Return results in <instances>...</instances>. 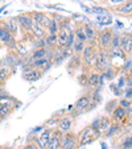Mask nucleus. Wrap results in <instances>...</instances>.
<instances>
[{
    "instance_id": "0eeeda50",
    "label": "nucleus",
    "mask_w": 132,
    "mask_h": 149,
    "mask_svg": "<svg viewBox=\"0 0 132 149\" xmlns=\"http://www.w3.org/2000/svg\"><path fill=\"white\" fill-rule=\"evenodd\" d=\"M119 48L124 52V53H131L132 50V38H131V34H123L119 40Z\"/></svg>"
},
{
    "instance_id": "9d476101",
    "label": "nucleus",
    "mask_w": 132,
    "mask_h": 149,
    "mask_svg": "<svg viewBox=\"0 0 132 149\" xmlns=\"http://www.w3.org/2000/svg\"><path fill=\"white\" fill-rule=\"evenodd\" d=\"M31 17H32V20H33L34 25H38V26H41V28H45L49 21V19H46V16L42 13V12H34Z\"/></svg>"
},
{
    "instance_id": "39448f33",
    "label": "nucleus",
    "mask_w": 132,
    "mask_h": 149,
    "mask_svg": "<svg viewBox=\"0 0 132 149\" xmlns=\"http://www.w3.org/2000/svg\"><path fill=\"white\" fill-rule=\"evenodd\" d=\"M16 20H17V23H19V25L21 26L24 31L32 32V28H33L34 24H33V20H32V17L29 16V15H20Z\"/></svg>"
},
{
    "instance_id": "7ed1b4c3",
    "label": "nucleus",
    "mask_w": 132,
    "mask_h": 149,
    "mask_svg": "<svg viewBox=\"0 0 132 149\" xmlns=\"http://www.w3.org/2000/svg\"><path fill=\"white\" fill-rule=\"evenodd\" d=\"M95 135L96 133L91 130L90 127L85 128V130L77 136V137H78V145L82 146V145H86V144H90L91 141L95 139Z\"/></svg>"
},
{
    "instance_id": "f257e3e1",
    "label": "nucleus",
    "mask_w": 132,
    "mask_h": 149,
    "mask_svg": "<svg viewBox=\"0 0 132 149\" xmlns=\"http://www.w3.org/2000/svg\"><path fill=\"white\" fill-rule=\"evenodd\" d=\"M95 59H96V63H95V68L101 71H104V69L108 68L110 66V54L107 53L104 49H99L98 52L95 53Z\"/></svg>"
},
{
    "instance_id": "20e7f679",
    "label": "nucleus",
    "mask_w": 132,
    "mask_h": 149,
    "mask_svg": "<svg viewBox=\"0 0 132 149\" xmlns=\"http://www.w3.org/2000/svg\"><path fill=\"white\" fill-rule=\"evenodd\" d=\"M52 133H53V130L45 128V130H42V132L36 137V144L40 146V149L48 148V144H49V141H50Z\"/></svg>"
},
{
    "instance_id": "4468645a",
    "label": "nucleus",
    "mask_w": 132,
    "mask_h": 149,
    "mask_svg": "<svg viewBox=\"0 0 132 149\" xmlns=\"http://www.w3.org/2000/svg\"><path fill=\"white\" fill-rule=\"evenodd\" d=\"M111 116H112V120L114 121H122L123 119H126L127 116V111L124 110V108L122 107H115L112 110V112H111Z\"/></svg>"
},
{
    "instance_id": "6ab92c4d",
    "label": "nucleus",
    "mask_w": 132,
    "mask_h": 149,
    "mask_svg": "<svg viewBox=\"0 0 132 149\" xmlns=\"http://www.w3.org/2000/svg\"><path fill=\"white\" fill-rule=\"evenodd\" d=\"M119 128H120V125H119L118 121H114V123L110 124V127L107 128V131L104 133H106L107 137H112L114 135H116V132L119 131Z\"/></svg>"
},
{
    "instance_id": "9b49d317",
    "label": "nucleus",
    "mask_w": 132,
    "mask_h": 149,
    "mask_svg": "<svg viewBox=\"0 0 132 149\" xmlns=\"http://www.w3.org/2000/svg\"><path fill=\"white\" fill-rule=\"evenodd\" d=\"M83 31H85V34H86V40L90 41V44H93L94 40H95V36H96L95 28H94L90 23H86L83 25Z\"/></svg>"
},
{
    "instance_id": "ea45409f",
    "label": "nucleus",
    "mask_w": 132,
    "mask_h": 149,
    "mask_svg": "<svg viewBox=\"0 0 132 149\" xmlns=\"http://www.w3.org/2000/svg\"><path fill=\"white\" fill-rule=\"evenodd\" d=\"M124 84H126V79H124V77H122V78L119 79V84H118V87H124Z\"/></svg>"
},
{
    "instance_id": "6e6552de",
    "label": "nucleus",
    "mask_w": 132,
    "mask_h": 149,
    "mask_svg": "<svg viewBox=\"0 0 132 149\" xmlns=\"http://www.w3.org/2000/svg\"><path fill=\"white\" fill-rule=\"evenodd\" d=\"M62 135H64V133H62L61 131H53L52 137H50V141H49L48 148L46 149H59L61 140H62Z\"/></svg>"
},
{
    "instance_id": "c85d7f7f",
    "label": "nucleus",
    "mask_w": 132,
    "mask_h": 149,
    "mask_svg": "<svg viewBox=\"0 0 132 149\" xmlns=\"http://www.w3.org/2000/svg\"><path fill=\"white\" fill-rule=\"evenodd\" d=\"M120 149H132V137H131V135H128L126 139H124V141L120 145Z\"/></svg>"
},
{
    "instance_id": "bb28decb",
    "label": "nucleus",
    "mask_w": 132,
    "mask_h": 149,
    "mask_svg": "<svg viewBox=\"0 0 132 149\" xmlns=\"http://www.w3.org/2000/svg\"><path fill=\"white\" fill-rule=\"evenodd\" d=\"M73 48H74V52H75V53L81 54L82 50H83V48H85V42L79 41V40H75V41L73 42Z\"/></svg>"
},
{
    "instance_id": "a19ab883",
    "label": "nucleus",
    "mask_w": 132,
    "mask_h": 149,
    "mask_svg": "<svg viewBox=\"0 0 132 149\" xmlns=\"http://www.w3.org/2000/svg\"><path fill=\"white\" fill-rule=\"evenodd\" d=\"M1 149H12V148H11V146H3Z\"/></svg>"
},
{
    "instance_id": "e433bc0d",
    "label": "nucleus",
    "mask_w": 132,
    "mask_h": 149,
    "mask_svg": "<svg viewBox=\"0 0 132 149\" xmlns=\"http://www.w3.org/2000/svg\"><path fill=\"white\" fill-rule=\"evenodd\" d=\"M7 77H8V71H7L6 69H1V70H0V81H4Z\"/></svg>"
},
{
    "instance_id": "2f4dec72",
    "label": "nucleus",
    "mask_w": 132,
    "mask_h": 149,
    "mask_svg": "<svg viewBox=\"0 0 132 149\" xmlns=\"http://www.w3.org/2000/svg\"><path fill=\"white\" fill-rule=\"evenodd\" d=\"M73 42H74V34L69 33V37H68V41H66V44H65V48H71L73 46Z\"/></svg>"
},
{
    "instance_id": "f03ea898",
    "label": "nucleus",
    "mask_w": 132,
    "mask_h": 149,
    "mask_svg": "<svg viewBox=\"0 0 132 149\" xmlns=\"http://www.w3.org/2000/svg\"><path fill=\"white\" fill-rule=\"evenodd\" d=\"M61 140V145H59V149H77L78 148V137L77 135L70 132H66L65 135H62Z\"/></svg>"
},
{
    "instance_id": "2eb2a0df",
    "label": "nucleus",
    "mask_w": 132,
    "mask_h": 149,
    "mask_svg": "<svg viewBox=\"0 0 132 149\" xmlns=\"http://www.w3.org/2000/svg\"><path fill=\"white\" fill-rule=\"evenodd\" d=\"M32 68L37 69V70H40V69H49L50 68V63H49V59L46 58V57H44V58L33 59V65H32Z\"/></svg>"
},
{
    "instance_id": "dca6fc26",
    "label": "nucleus",
    "mask_w": 132,
    "mask_h": 149,
    "mask_svg": "<svg viewBox=\"0 0 132 149\" xmlns=\"http://www.w3.org/2000/svg\"><path fill=\"white\" fill-rule=\"evenodd\" d=\"M24 78L29 82H34V81L41 78V73H40V70H37V69H31L29 71H25Z\"/></svg>"
},
{
    "instance_id": "7c9ffc66",
    "label": "nucleus",
    "mask_w": 132,
    "mask_h": 149,
    "mask_svg": "<svg viewBox=\"0 0 132 149\" xmlns=\"http://www.w3.org/2000/svg\"><path fill=\"white\" fill-rule=\"evenodd\" d=\"M119 40H120V36H119V34H112L110 46H111V48H119Z\"/></svg>"
},
{
    "instance_id": "4be33fe9",
    "label": "nucleus",
    "mask_w": 132,
    "mask_h": 149,
    "mask_svg": "<svg viewBox=\"0 0 132 149\" xmlns=\"http://www.w3.org/2000/svg\"><path fill=\"white\" fill-rule=\"evenodd\" d=\"M119 107L124 108V110L127 111V115H131V100H128V99H120L119 100Z\"/></svg>"
},
{
    "instance_id": "423d86ee",
    "label": "nucleus",
    "mask_w": 132,
    "mask_h": 149,
    "mask_svg": "<svg viewBox=\"0 0 132 149\" xmlns=\"http://www.w3.org/2000/svg\"><path fill=\"white\" fill-rule=\"evenodd\" d=\"M112 32L110 29H104L99 33V45H101L102 49H106L107 46H110V42H111V38H112Z\"/></svg>"
},
{
    "instance_id": "b1692460",
    "label": "nucleus",
    "mask_w": 132,
    "mask_h": 149,
    "mask_svg": "<svg viewBox=\"0 0 132 149\" xmlns=\"http://www.w3.org/2000/svg\"><path fill=\"white\" fill-rule=\"evenodd\" d=\"M98 84H99V74L91 73L90 77H89V86L90 87H95Z\"/></svg>"
},
{
    "instance_id": "a878e982",
    "label": "nucleus",
    "mask_w": 132,
    "mask_h": 149,
    "mask_svg": "<svg viewBox=\"0 0 132 149\" xmlns=\"http://www.w3.org/2000/svg\"><path fill=\"white\" fill-rule=\"evenodd\" d=\"M46 53H48V52H46V48H38L33 54H32V58L33 59L44 58V57H46Z\"/></svg>"
},
{
    "instance_id": "5701e85b",
    "label": "nucleus",
    "mask_w": 132,
    "mask_h": 149,
    "mask_svg": "<svg viewBox=\"0 0 132 149\" xmlns=\"http://www.w3.org/2000/svg\"><path fill=\"white\" fill-rule=\"evenodd\" d=\"M116 11L119 12V13H124V15H131V11H132V4L131 1H128V3H124L122 7H119Z\"/></svg>"
},
{
    "instance_id": "4c0bfd02",
    "label": "nucleus",
    "mask_w": 132,
    "mask_h": 149,
    "mask_svg": "<svg viewBox=\"0 0 132 149\" xmlns=\"http://www.w3.org/2000/svg\"><path fill=\"white\" fill-rule=\"evenodd\" d=\"M129 70H131V58H128V61H127L123 66V71H128L129 73Z\"/></svg>"
},
{
    "instance_id": "c9c22d12",
    "label": "nucleus",
    "mask_w": 132,
    "mask_h": 149,
    "mask_svg": "<svg viewBox=\"0 0 132 149\" xmlns=\"http://www.w3.org/2000/svg\"><path fill=\"white\" fill-rule=\"evenodd\" d=\"M131 96H132V90H131V86H128V88H127L126 93H124V98L131 100Z\"/></svg>"
},
{
    "instance_id": "72a5a7b5",
    "label": "nucleus",
    "mask_w": 132,
    "mask_h": 149,
    "mask_svg": "<svg viewBox=\"0 0 132 149\" xmlns=\"http://www.w3.org/2000/svg\"><path fill=\"white\" fill-rule=\"evenodd\" d=\"M115 104H116V100H111V102H108V106H107V108H106V110L108 111L110 113H111V112H112V110H114V108L116 107Z\"/></svg>"
},
{
    "instance_id": "f8f14e48",
    "label": "nucleus",
    "mask_w": 132,
    "mask_h": 149,
    "mask_svg": "<svg viewBox=\"0 0 132 149\" xmlns=\"http://www.w3.org/2000/svg\"><path fill=\"white\" fill-rule=\"evenodd\" d=\"M71 124H73V120L70 118H62L59 119L58 121V131H61L62 133H66L70 131Z\"/></svg>"
},
{
    "instance_id": "58836bf2",
    "label": "nucleus",
    "mask_w": 132,
    "mask_h": 149,
    "mask_svg": "<svg viewBox=\"0 0 132 149\" xmlns=\"http://www.w3.org/2000/svg\"><path fill=\"white\" fill-rule=\"evenodd\" d=\"M129 1V0H128ZM110 4H112V6H115V4H122V3H127V0H108Z\"/></svg>"
},
{
    "instance_id": "c756f323",
    "label": "nucleus",
    "mask_w": 132,
    "mask_h": 149,
    "mask_svg": "<svg viewBox=\"0 0 132 149\" xmlns=\"http://www.w3.org/2000/svg\"><path fill=\"white\" fill-rule=\"evenodd\" d=\"M45 44L49 46L56 45L57 44V34H48V37L45 38Z\"/></svg>"
},
{
    "instance_id": "a211bd4d",
    "label": "nucleus",
    "mask_w": 132,
    "mask_h": 149,
    "mask_svg": "<svg viewBox=\"0 0 132 149\" xmlns=\"http://www.w3.org/2000/svg\"><path fill=\"white\" fill-rule=\"evenodd\" d=\"M96 21H98L101 25H110V24H112V17L110 16L108 13L98 15V16H96Z\"/></svg>"
},
{
    "instance_id": "cd10ccee",
    "label": "nucleus",
    "mask_w": 132,
    "mask_h": 149,
    "mask_svg": "<svg viewBox=\"0 0 132 149\" xmlns=\"http://www.w3.org/2000/svg\"><path fill=\"white\" fill-rule=\"evenodd\" d=\"M75 36H77V40H79V41L82 42H86V34H85V31H83V26H79V28H77L75 31Z\"/></svg>"
},
{
    "instance_id": "1a4fd4ad",
    "label": "nucleus",
    "mask_w": 132,
    "mask_h": 149,
    "mask_svg": "<svg viewBox=\"0 0 132 149\" xmlns=\"http://www.w3.org/2000/svg\"><path fill=\"white\" fill-rule=\"evenodd\" d=\"M89 106H90V98L87 95H83L77 100L75 104H74V110H75L78 113H81V112H85V110H87Z\"/></svg>"
},
{
    "instance_id": "412c9836",
    "label": "nucleus",
    "mask_w": 132,
    "mask_h": 149,
    "mask_svg": "<svg viewBox=\"0 0 132 149\" xmlns=\"http://www.w3.org/2000/svg\"><path fill=\"white\" fill-rule=\"evenodd\" d=\"M46 28H48V34H57L58 33V24L54 19L49 20L48 24H46Z\"/></svg>"
},
{
    "instance_id": "f704fd0d",
    "label": "nucleus",
    "mask_w": 132,
    "mask_h": 149,
    "mask_svg": "<svg viewBox=\"0 0 132 149\" xmlns=\"http://www.w3.org/2000/svg\"><path fill=\"white\" fill-rule=\"evenodd\" d=\"M24 149H40V146L37 145L36 143H28L25 146H24Z\"/></svg>"
},
{
    "instance_id": "ddd939ff",
    "label": "nucleus",
    "mask_w": 132,
    "mask_h": 149,
    "mask_svg": "<svg viewBox=\"0 0 132 149\" xmlns=\"http://www.w3.org/2000/svg\"><path fill=\"white\" fill-rule=\"evenodd\" d=\"M17 25H19L17 20L16 19H11V20H8V21H6V23H3L0 26H3V28L6 29L7 32H9L11 34H15L17 32Z\"/></svg>"
},
{
    "instance_id": "aec40b11",
    "label": "nucleus",
    "mask_w": 132,
    "mask_h": 149,
    "mask_svg": "<svg viewBox=\"0 0 132 149\" xmlns=\"http://www.w3.org/2000/svg\"><path fill=\"white\" fill-rule=\"evenodd\" d=\"M12 38H13V34H11L9 32H7L3 26H0V41L8 45V42L11 41Z\"/></svg>"
},
{
    "instance_id": "393cba45",
    "label": "nucleus",
    "mask_w": 132,
    "mask_h": 149,
    "mask_svg": "<svg viewBox=\"0 0 132 149\" xmlns=\"http://www.w3.org/2000/svg\"><path fill=\"white\" fill-rule=\"evenodd\" d=\"M32 32H33V36L36 37L37 40H38V38H44V34H45L44 28H41V26H38V25H33Z\"/></svg>"
},
{
    "instance_id": "f3484780",
    "label": "nucleus",
    "mask_w": 132,
    "mask_h": 149,
    "mask_svg": "<svg viewBox=\"0 0 132 149\" xmlns=\"http://www.w3.org/2000/svg\"><path fill=\"white\" fill-rule=\"evenodd\" d=\"M110 124H111V120H110L108 118H106V116H103V118L99 119V125H98V132L102 133V132H106L107 128L110 127Z\"/></svg>"
},
{
    "instance_id": "473e14b6",
    "label": "nucleus",
    "mask_w": 132,
    "mask_h": 149,
    "mask_svg": "<svg viewBox=\"0 0 132 149\" xmlns=\"http://www.w3.org/2000/svg\"><path fill=\"white\" fill-rule=\"evenodd\" d=\"M90 12H94V13H98V15H104L106 13V9L102 8V7H93L90 9Z\"/></svg>"
}]
</instances>
